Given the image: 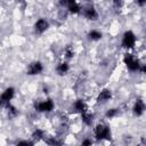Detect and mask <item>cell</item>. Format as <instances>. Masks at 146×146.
I'll return each instance as SVG.
<instances>
[{
  "mask_svg": "<svg viewBox=\"0 0 146 146\" xmlns=\"http://www.w3.org/2000/svg\"><path fill=\"white\" fill-rule=\"evenodd\" d=\"M32 137H33V139L34 140H41V139H44V132L42 131V130H40V129H36L34 132H33V135H32Z\"/></svg>",
  "mask_w": 146,
  "mask_h": 146,
  "instance_id": "obj_18",
  "label": "cell"
},
{
  "mask_svg": "<svg viewBox=\"0 0 146 146\" xmlns=\"http://www.w3.org/2000/svg\"><path fill=\"white\" fill-rule=\"evenodd\" d=\"M43 71V65L41 62H32L27 67V74L29 75H38Z\"/></svg>",
  "mask_w": 146,
  "mask_h": 146,
  "instance_id": "obj_7",
  "label": "cell"
},
{
  "mask_svg": "<svg viewBox=\"0 0 146 146\" xmlns=\"http://www.w3.org/2000/svg\"><path fill=\"white\" fill-rule=\"evenodd\" d=\"M117 113H119L117 108H110V110H107V112L105 113V116H106L107 119H113V117H115V116L117 115Z\"/></svg>",
  "mask_w": 146,
  "mask_h": 146,
  "instance_id": "obj_19",
  "label": "cell"
},
{
  "mask_svg": "<svg viewBox=\"0 0 146 146\" xmlns=\"http://www.w3.org/2000/svg\"><path fill=\"white\" fill-rule=\"evenodd\" d=\"M48 27H49V23L46 18H39L34 24V30L38 34H42L48 30Z\"/></svg>",
  "mask_w": 146,
  "mask_h": 146,
  "instance_id": "obj_8",
  "label": "cell"
},
{
  "mask_svg": "<svg viewBox=\"0 0 146 146\" xmlns=\"http://www.w3.org/2000/svg\"><path fill=\"white\" fill-rule=\"evenodd\" d=\"M80 146H92V140L89 139V138H86V139H83L81 141Z\"/></svg>",
  "mask_w": 146,
  "mask_h": 146,
  "instance_id": "obj_21",
  "label": "cell"
},
{
  "mask_svg": "<svg viewBox=\"0 0 146 146\" xmlns=\"http://www.w3.org/2000/svg\"><path fill=\"white\" fill-rule=\"evenodd\" d=\"M88 38L90 40H94V41H97L102 38V32L98 31V30H91L89 33H88Z\"/></svg>",
  "mask_w": 146,
  "mask_h": 146,
  "instance_id": "obj_15",
  "label": "cell"
},
{
  "mask_svg": "<svg viewBox=\"0 0 146 146\" xmlns=\"http://www.w3.org/2000/svg\"><path fill=\"white\" fill-rule=\"evenodd\" d=\"M15 95V89L14 88H7L1 95H0V107H7L10 104V100L13 99Z\"/></svg>",
  "mask_w": 146,
  "mask_h": 146,
  "instance_id": "obj_5",
  "label": "cell"
},
{
  "mask_svg": "<svg viewBox=\"0 0 146 146\" xmlns=\"http://www.w3.org/2000/svg\"><path fill=\"white\" fill-rule=\"evenodd\" d=\"M64 55L66 58H72L74 56V49L71 44H67L65 48H64Z\"/></svg>",
  "mask_w": 146,
  "mask_h": 146,
  "instance_id": "obj_16",
  "label": "cell"
},
{
  "mask_svg": "<svg viewBox=\"0 0 146 146\" xmlns=\"http://www.w3.org/2000/svg\"><path fill=\"white\" fill-rule=\"evenodd\" d=\"M73 110H74V112H78L81 114L87 111V105L82 99H78L73 103Z\"/></svg>",
  "mask_w": 146,
  "mask_h": 146,
  "instance_id": "obj_12",
  "label": "cell"
},
{
  "mask_svg": "<svg viewBox=\"0 0 146 146\" xmlns=\"http://www.w3.org/2000/svg\"><path fill=\"white\" fill-rule=\"evenodd\" d=\"M123 62L127 66V68L131 72H136V71H139V67H140V62L139 59L133 56L132 54H125L124 55V58H123Z\"/></svg>",
  "mask_w": 146,
  "mask_h": 146,
  "instance_id": "obj_2",
  "label": "cell"
},
{
  "mask_svg": "<svg viewBox=\"0 0 146 146\" xmlns=\"http://www.w3.org/2000/svg\"><path fill=\"white\" fill-rule=\"evenodd\" d=\"M136 41H137L136 34L132 31H127V32H124V34L122 36L121 44L125 49H132L135 47V44H136Z\"/></svg>",
  "mask_w": 146,
  "mask_h": 146,
  "instance_id": "obj_3",
  "label": "cell"
},
{
  "mask_svg": "<svg viewBox=\"0 0 146 146\" xmlns=\"http://www.w3.org/2000/svg\"><path fill=\"white\" fill-rule=\"evenodd\" d=\"M111 98H112V91L110 89H103L97 96V102L100 104H104V103H107Z\"/></svg>",
  "mask_w": 146,
  "mask_h": 146,
  "instance_id": "obj_10",
  "label": "cell"
},
{
  "mask_svg": "<svg viewBox=\"0 0 146 146\" xmlns=\"http://www.w3.org/2000/svg\"><path fill=\"white\" fill-rule=\"evenodd\" d=\"M7 113H8V116L9 117H15L17 114H18V111H17V108L15 107V106H13V105H8L7 107Z\"/></svg>",
  "mask_w": 146,
  "mask_h": 146,
  "instance_id": "obj_17",
  "label": "cell"
},
{
  "mask_svg": "<svg viewBox=\"0 0 146 146\" xmlns=\"http://www.w3.org/2000/svg\"><path fill=\"white\" fill-rule=\"evenodd\" d=\"M132 111H133L135 115H137V116L143 115L144 112H145V103H144V100L140 99V98L137 99V100L135 102V105H133V107H132Z\"/></svg>",
  "mask_w": 146,
  "mask_h": 146,
  "instance_id": "obj_11",
  "label": "cell"
},
{
  "mask_svg": "<svg viewBox=\"0 0 146 146\" xmlns=\"http://www.w3.org/2000/svg\"><path fill=\"white\" fill-rule=\"evenodd\" d=\"M35 110L38 112H42V113H48V112H51L55 107V104L52 102V99L48 98V99H44V100H41V102H36L35 105H34Z\"/></svg>",
  "mask_w": 146,
  "mask_h": 146,
  "instance_id": "obj_4",
  "label": "cell"
},
{
  "mask_svg": "<svg viewBox=\"0 0 146 146\" xmlns=\"http://www.w3.org/2000/svg\"><path fill=\"white\" fill-rule=\"evenodd\" d=\"M68 70H70V66H68V64H67L66 62H62V63H59V64L56 66V72H57V74H59V75L66 74V73L68 72Z\"/></svg>",
  "mask_w": 146,
  "mask_h": 146,
  "instance_id": "obj_13",
  "label": "cell"
},
{
  "mask_svg": "<svg viewBox=\"0 0 146 146\" xmlns=\"http://www.w3.org/2000/svg\"><path fill=\"white\" fill-rule=\"evenodd\" d=\"M16 146H33V143L29 140H21L16 144Z\"/></svg>",
  "mask_w": 146,
  "mask_h": 146,
  "instance_id": "obj_20",
  "label": "cell"
},
{
  "mask_svg": "<svg viewBox=\"0 0 146 146\" xmlns=\"http://www.w3.org/2000/svg\"><path fill=\"white\" fill-rule=\"evenodd\" d=\"M81 119H82V121H83L84 124H87V125H91L92 120H94V115H92L90 112H88V110H87L86 112L81 113Z\"/></svg>",
  "mask_w": 146,
  "mask_h": 146,
  "instance_id": "obj_14",
  "label": "cell"
},
{
  "mask_svg": "<svg viewBox=\"0 0 146 146\" xmlns=\"http://www.w3.org/2000/svg\"><path fill=\"white\" fill-rule=\"evenodd\" d=\"M60 5L63 6H66V9L72 13V14H79L81 11V7L80 5L76 2V1H73V0H70V1H62Z\"/></svg>",
  "mask_w": 146,
  "mask_h": 146,
  "instance_id": "obj_9",
  "label": "cell"
},
{
  "mask_svg": "<svg viewBox=\"0 0 146 146\" xmlns=\"http://www.w3.org/2000/svg\"><path fill=\"white\" fill-rule=\"evenodd\" d=\"M81 10H82L83 16H84L87 19H89V21H97V18H98V13H97V10L95 9V7H92V6H86V7L81 8Z\"/></svg>",
  "mask_w": 146,
  "mask_h": 146,
  "instance_id": "obj_6",
  "label": "cell"
},
{
  "mask_svg": "<svg viewBox=\"0 0 146 146\" xmlns=\"http://www.w3.org/2000/svg\"><path fill=\"white\" fill-rule=\"evenodd\" d=\"M94 135L97 140H110L111 139V130L104 123H98L95 127Z\"/></svg>",
  "mask_w": 146,
  "mask_h": 146,
  "instance_id": "obj_1",
  "label": "cell"
}]
</instances>
